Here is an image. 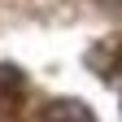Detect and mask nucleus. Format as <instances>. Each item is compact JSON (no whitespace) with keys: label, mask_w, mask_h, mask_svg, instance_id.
<instances>
[{"label":"nucleus","mask_w":122,"mask_h":122,"mask_svg":"<svg viewBox=\"0 0 122 122\" xmlns=\"http://www.w3.org/2000/svg\"><path fill=\"white\" fill-rule=\"evenodd\" d=\"M39 122H96V118L87 113L83 100H57V105H48V113Z\"/></svg>","instance_id":"1"},{"label":"nucleus","mask_w":122,"mask_h":122,"mask_svg":"<svg viewBox=\"0 0 122 122\" xmlns=\"http://www.w3.org/2000/svg\"><path fill=\"white\" fill-rule=\"evenodd\" d=\"M118 66H122V52H118Z\"/></svg>","instance_id":"2"}]
</instances>
